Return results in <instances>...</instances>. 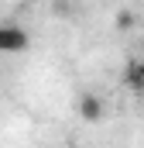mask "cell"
Wrapping results in <instances>:
<instances>
[{
	"label": "cell",
	"mask_w": 144,
	"mask_h": 148,
	"mask_svg": "<svg viewBox=\"0 0 144 148\" xmlns=\"http://www.w3.org/2000/svg\"><path fill=\"white\" fill-rule=\"evenodd\" d=\"M28 45H31V38H28V31L21 24H0V52L3 55H17Z\"/></svg>",
	"instance_id": "1"
},
{
	"label": "cell",
	"mask_w": 144,
	"mask_h": 148,
	"mask_svg": "<svg viewBox=\"0 0 144 148\" xmlns=\"http://www.w3.org/2000/svg\"><path fill=\"white\" fill-rule=\"evenodd\" d=\"M124 86L134 93V97H144V55L130 59L124 66Z\"/></svg>",
	"instance_id": "2"
},
{
	"label": "cell",
	"mask_w": 144,
	"mask_h": 148,
	"mask_svg": "<svg viewBox=\"0 0 144 148\" xmlns=\"http://www.w3.org/2000/svg\"><path fill=\"white\" fill-rule=\"evenodd\" d=\"M75 110H79V117H82V121L96 124V121H103V114H107V103H103V97H96V93H82Z\"/></svg>",
	"instance_id": "3"
},
{
	"label": "cell",
	"mask_w": 144,
	"mask_h": 148,
	"mask_svg": "<svg viewBox=\"0 0 144 148\" xmlns=\"http://www.w3.org/2000/svg\"><path fill=\"white\" fill-rule=\"evenodd\" d=\"M113 21H117V28H120V31H127V28H134V21H137V17H134V10H127V7H120Z\"/></svg>",
	"instance_id": "4"
}]
</instances>
